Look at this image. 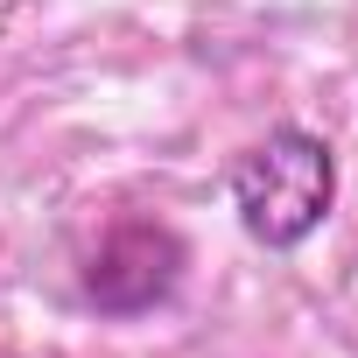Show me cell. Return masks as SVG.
<instances>
[{"label":"cell","instance_id":"1","mask_svg":"<svg viewBox=\"0 0 358 358\" xmlns=\"http://www.w3.org/2000/svg\"><path fill=\"white\" fill-rule=\"evenodd\" d=\"M330 197H337L330 148H323L316 134H302V127H281V134H267L260 148H246V155L232 162L239 225H246L260 246H274V253L302 246V239L323 225Z\"/></svg>","mask_w":358,"mask_h":358},{"label":"cell","instance_id":"2","mask_svg":"<svg viewBox=\"0 0 358 358\" xmlns=\"http://www.w3.org/2000/svg\"><path fill=\"white\" fill-rule=\"evenodd\" d=\"M92 302L113 309V316H141L155 302L176 295L183 281V246H176L162 225H120L99 253H92Z\"/></svg>","mask_w":358,"mask_h":358}]
</instances>
